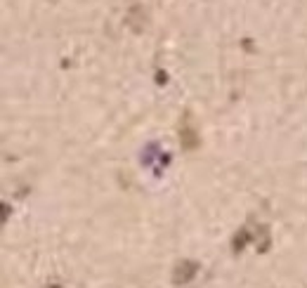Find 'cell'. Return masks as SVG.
I'll return each instance as SVG.
<instances>
[{"mask_svg": "<svg viewBox=\"0 0 307 288\" xmlns=\"http://www.w3.org/2000/svg\"><path fill=\"white\" fill-rule=\"evenodd\" d=\"M48 288H62V286H59V283H50V286H48Z\"/></svg>", "mask_w": 307, "mask_h": 288, "instance_id": "cell-2", "label": "cell"}, {"mask_svg": "<svg viewBox=\"0 0 307 288\" xmlns=\"http://www.w3.org/2000/svg\"><path fill=\"white\" fill-rule=\"evenodd\" d=\"M196 274H199V262H194V260H182V262L175 264L173 283L175 286H184V283H189Z\"/></svg>", "mask_w": 307, "mask_h": 288, "instance_id": "cell-1", "label": "cell"}]
</instances>
